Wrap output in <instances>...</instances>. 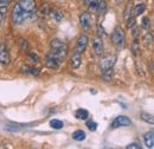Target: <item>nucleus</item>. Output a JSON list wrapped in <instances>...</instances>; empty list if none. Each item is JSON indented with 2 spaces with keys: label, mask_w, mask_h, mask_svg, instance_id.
I'll list each match as a JSON object with an SVG mask.
<instances>
[{
  "label": "nucleus",
  "mask_w": 154,
  "mask_h": 149,
  "mask_svg": "<svg viewBox=\"0 0 154 149\" xmlns=\"http://www.w3.org/2000/svg\"><path fill=\"white\" fill-rule=\"evenodd\" d=\"M112 40H113V43L115 44L116 46H119V47L123 45V43H125V33H123L122 27L117 26V27L114 29V31L112 33Z\"/></svg>",
  "instance_id": "nucleus-5"
},
{
  "label": "nucleus",
  "mask_w": 154,
  "mask_h": 149,
  "mask_svg": "<svg viewBox=\"0 0 154 149\" xmlns=\"http://www.w3.org/2000/svg\"><path fill=\"white\" fill-rule=\"evenodd\" d=\"M107 8H108V6H107V2L104 1V0H101V1H98V5H97V13L100 14V16H103V14H106V12H107Z\"/></svg>",
  "instance_id": "nucleus-14"
},
{
  "label": "nucleus",
  "mask_w": 154,
  "mask_h": 149,
  "mask_svg": "<svg viewBox=\"0 0 154 149\" xmlns=\"http://www.w3.org/2000/svg\"><path fill=\"white\" fill-rule=\"evenodd\" d=\"M87 127L89 128V130L90 131H95L97 129V123L96 122H94V121H89V122L87 123Z\"/></svg>",
  "instance_id": "nucleus-30"
},
{
  "label": "nucleus",
  "mask_w": 154,
  "mask_h": 149,
  "mask_svg": "<svg viewBox=\"0 0 154 149\" xmlns=\"http://www.w3.org/2000/svg\"><path fill=\"white\" fill-rule=\"evenodd\" d=\"M116 2H122V1H123V0H115Z\"/></svg>",
  "instance_id": "nucleus-35"
},
{
  "label": "nucleus",
  "mask_w": 154,
  "mask_h": 149,
  "mask_svg": "<svg viewBox=\"0 0 154 149\" xmlns=\"http://www.w3.org/2000/svg\"><path fill=\"white\" fill-rule=\"evenodd\" d=\"M11 60L10 52L7 50V47L4 44H0V64L1 65H8Z\"/></svg>",
  "instance_id": "nucleus-9"
},
{
  "label": "nucleus",
  "mask_w": 154,
  "mask_h": 149,
  "mask_svg": "<svg viewBox=\"0 0 154 149\" xmlns=\"http://www.w3.org/2000/svg\"><path fill=\"white\" fill-rule=\"evenodd\" d=\"M146 11V5L145 4H137L133 8V16L134 17H139L140 14H142Z\"/></svg>",
  "instance_id": "nucleus-15"
},
{
  "label": "nucleus",
  "mask_w": 154,
  "mask_h": 149,
  "mask_svg": "<svg viewBox=\"0 0 154 149\" xmlns=\"http://www.w3.org/2000/svg\"><path fill=\"white\" fill-rule=\"evenodd\" d=\"M93 49L97 56H101L103 53V41L101 37H95L93 39Z\"/></svg>",
  "instance_id": "nucleus-10"
},
{
  "label": "nucleus",
  "mask_w": 154,
  "mask_h": 149,
  "mask_svg": "<svg viewBox=\"0 0 154 149\" xmlns=\"http://www.w3.org/2000/svg\"><path fill=\"white\" fill-rule=\"evenodd\" d=\"M141 26L145 29V30H148L151 27V19L148 17H143L141 20Z\"/></svg>",
  "instance_id": "nucleus-26"
},
{
  "label": "nucleus",
  "mask_w": 154,
  "mask_h": 149,
  "mask_svg": "<svg viewBox=\"0 0 154 149\" xmlns=\"http://www.w3.org/2000/svg\"><path fill=\"white\" fill-rule=\"evenodd\" d=\"M140 52V45H139V38H134L133 44H132V53L134 56H137Z\"/></svg>",
  "instance_id": "nucleus-19"
},
{
  "label": "nucleus",
  "mask_w": 154,
  "mask_h": 149,
  "mask_svg": "<svg viewBox=\"0 0 154 149\" xmlns=\"http://www.w3.org/2000/svg\"><path fill=\"white\" fill-rule=\"evenodd\" d=\"M11 0H0V16L1 18L6 17V12H7V7L10 5Z\"/></svg>",
  "instance_id": "nucleus-13"
},
{
  "label": "nucleus",
  "mask_w": 154,
  "mask_h": 149,
  "mask_svg": "<svg viewBox=\"0 0 154 149\" xmlns=\"http://www.w3.org/2000/svg\"><path fill=\"white\" fill-rule=\"evenodd\" d=\"M116 63V56L114 55H107V56L102 57L100 60V69L101 71H106L110 68H113Z\"/></svg>",
  "instance_id": "nucleus-3"
},
{
  "label": "nucleus",
  "mask_w": 154,
  "mask_h": 149,
  "mask_svg": "<svg viewBox=\"0 0 154 149\" xmlns=\"http://www.w3.org/2000/svg\"><path fill=\"white\" fill-rule=\"evenodd\" d=\"M50 127H51L52 129L59 130V129H62V128L64 127V123H63L60 120L55 118V120H51V121H50Z\"/></svg>",
  "instance_id": "nucleus-17"
},
{
  "label": "nucleus",
  "mask_w": 154,
  "mask_h": 149,
  "mask_svg": "<svg viewBox=\"0 0 154 149\" xmlns=\"http://www.w3.org/2000/svg\"><path fill=\"white\" fill-rule=\"evenodd\" d=\"M126 148L127 149H140L141 148V146H140L139 143H131V144H128Z\"/></svg>",
  "instance_id": "nucleus-34"
},
{
  "label": "nucleus",
  "mask_w": 154,
  "mask_h": 149,
  "mask_svg": "<svg viewBox=\"0 0 154 149\" xmlns=\"http://www.w3.org/2000/svg\"><path fill=\"white\" fill-rule=\"evenodd\" d=\"M19 45H20V50H21L23 52H27V51H29V43H27V40L20 38Z\"/></svg>",
  "instance_id": "nucleus-23"
},
{
  "label": "nucleus",
  "mask_w": 154,
  "mask_h": 149,
  "mask_svg": "<svg viewBox=\"0 0 154 149\" xmlns=\"http://www.w3.org/2000/svg\"><path fill=\"white\" fill-rule=\"evenodd\" d=\"M132 8H133V5H132V2H129V4L126 6V10H125V14H123V17H125V20H127V19L131 17V13H132Z\"/></svg>",
  "instance_id": "nucleus-27"
},
{
  "label": "nucleus",
  "mask_w": 154,
  "mask_h": 149,
  "mask_svg": "<svg viewBox=\"0 0 154 149\" xmlns=\"http://www.w3.org/2000/svg\"><path fill=\"white\" fill-rule=\"evenodd\" d=\"M79 24L82 26V29H84L85 31H89L91 25H93V18L90 16V13L88 12H83L79 16Z\"/></svg>",
  "instance_id": "nucleus-6"
},
{
  "label": "nucleus",
  "mask_w": 154,
  "mask_h": 149,
  "mask_svg": "<svg viewBox=\"0 0 154 149\" xmlns=\"http://www.w3.org/2000/svg\"><path fill=\"white\" fill-rule=\"evenodd\" d=\"M143 141H145V146H146L147 148L153 149V147H154V132H153V130L148 131V132H146V134H145V136H143Z\"/></svg>",
  "instance_id": "nucleus-12"
},
{
  "label": "nucleus",
  "mask_w": 154,
  "mask_h": 149,
  "mask_svg": "<svg viewBox=\"0 0 154 149\" xmlns=\"http://www.w3.org/2000/svg\"><path fill=\"white\" fill-rule=\"evenodd\" d=\"M132 29H133V32H132V35H133V39H134V38H139V35H140L139 29H137V27H135V26H133Z\"/></svg>",
  "instance_id": "nucleus-33"
},
{
  "label": "nucleus",
  "mask_w": 154,
  "mask_h": 149,
  "mask_svg": "<svg viewBox=\"0 0 154 149\" xmlns=\"http://www.w3.org/2000/svg\"><path fill=\"white\" fill-rule=\"evenodd\" d=\"M51 13H52V17L55 18V20H56L57 23L62 21V19H63V13H62L60 11H58V10H54Z\"/></svg>",
  "instance_id": "nucleus-25"
},
{
  "label": "nucleus",
  "mask_w": 154,
  "mask_h": 149,
  "mask_svg": "<svg viewBox=\"0 0 154 149\" xmlns=\"http://www.w3.org/2000/svg\"><path fill=\"white\" fill-rule=\"evenodd\" d=\"M21 10L30 13L33 18L36 17V1L35 0H18L17 2Z\"/></svg>",
  "instance_id": "nucleus-2"
},
{
  "label": "nucleus",
  "mask_w": 154,
  "mask_h": 149,
  "mask_svg": "<svg viewBox=\"0 0 154 149\" xmlns=\"http://www.w3.org/2000/svg\"><path fill=\"white\" fill-rule=\"evenodd\" d=\"M39 13H40V16H48L49 13H51V12H50V7H49L48 5L42 6V8L39 10Z\"/></svg>",
  "instance_id": "nucleus-28"
},
{
  "label": "nucleus",
  "mask_w": 154,
  "mask_h": 149,
  "mask_svg": "<svg viewBox=\"0 0 154 149\" xmlns=\"http://www.w3.org/2000/svg\"><path fill=\"white\" fill-rule=\"evenodd\" d=\"M23 70H24L25 72H27V74H33V76H38V74H39V70H38V69H35V68H29V66H24V68H23Z\"/></svg>",
  "instance_id": "nucleus-24"
},
{
  "label": "nucleus",
  "mask_w": 154,
  "mask_h": 149,
  "mask_svg": "<svg viewBox=\"0 0 154 149\" xmlns=\"http://www.w3.org/2000/svg\"><path fill=\"white\" fill-rule=\"evenodd\" d=\"M60 64H62L60 59L56 55H54L51 51L46 55V58H45V65H46V68H49L51 70H57L58 68L60 66Z\"/></svg>",
  "instance_id": "nucleus-4"
},
{
  "label": "nucleus",
  "mask_w": 154,
  "mask_h": 149,
  "mask_svg": "<svg viewBox=\"0 0 154 149\" xmlns=\"http://www.w3.org/2000/svg\"><path fill=\"white\" fill-rule=\"evenodd\" d=\"M88 41H89V38L87 37L85 35H82L81 37H78L77 43H76V47H75V51L79 52V53H83V52L87 50Z\"/></svg>",
  "instance_id": "nucleus-7"
},
{
  "label": "nucleus",
  "mask_w": 154,
  "mask_h": 149,
  "mask_svg": "<svg viewBox=\"0 0 154 149\" xmlns=\"http://www.w3.org/2000/svg\"><path fill=\"white\" fill-rule=\"evenodd\" d=\"M131 124H132V121L127 116H117L113 121L112 127L113 128H119V127H127V126H131Z\"/></svg>",
  "instance_id": "nucleus-8"
},
{
  "label": "nucleus",
  "mask_w": 154,
  "mask_h": 149,
  "mask_svg": "<svg viewBox=\"0 0 154 149\" xmlns=\"http://www.w3.org/2000/svg\"><path fill=\"white\" fill-rule=\"evenodd\" d=\"M85 137H87L85 132L83 130H81V129H78V130L72 132V138H74L75 141H84Z\"/></svg>",
  "instance_id": "nucleus-16"
},
{
  "label": "nucleus",
  "mask_w": 154,
  "mask_h": 149,
  "mask_svg": "<svg viewBox=\"0 0 154 149\" xmlns=\"http://www.w3.org/2000/svg\"><path fill=\"white\" fill-rule=\"evenodd\" d=\"M82 64V53L74 51L72 56H71V66L72 69H78Z\"/></svg>",
  "instance_id": "nucleus-11"
},
{
  "label": "nucleus",
  "mask_w": 154,
  "mask_h": 149,
  "mask_svg": "<svg viewBox=\"0 0 154 149\" xmlns=\"http://www.w3.org/2000/svg\"><path fill=\"white\" fill-rule=\"evenodd\" d=\"M143 41H145L146 45H151L152 41H153V36H152V33H146L145 37H143Z\"/></svg>",
  "instance_id": "nucleus-29"
},
{
  "label": "nucleus",
  "mask_w": 154,
  "mask_h": 149,
  "mask_svg": "<svg viewBox=\"0 0 154 149\" xmlns=\"http://www.w3.org/2000/svg\"><path fill=\"white\" fill-rule=\"evenodd\" d=\"M135 23H136L135 17H129V18L127 19V27L128 29H132L133 26H135Z\"/></svg>",
  "instance_id": "nucleus-31"
},
{
  "label": "nucleus",
  "mask_w": 154,
  "mask_h": 149,
  "mask_svg": "<svg viewBox=\"0 0 154 149\" xmlns=\"http://www.w3.org/2000/svg\"><path fill=\"white\" fill-rule=\"evenodd\" d=\"M75 115L78 120H87L89 117V111L85 109H78Z\"/></svg>",
  "instance_id": "nucleus-18"
},
{
  "label": "nucleus",
  "mask_w": 154,
  "mask_h": 149,
  "mask_svg": "<svg viewBox=\"0 0 154 149\" xmlns=\"http://www.w3.org/2000/svg\"><path fill=\"white\" fill-rule=\"evenodd\" d=\"M29 59H30L32 63H37V62H39L38 55H36V53H33V52H30V53H29Z\"/></svg>",
  "instance_id": "nucleus-32"
},
{
  "label": "nucleus",
  "mask_w": 154,
  "mask_h": 149,
  "mask_svg": "<svg viewBox=\"0 0 154 149\" xmlns=\"http://www.w3.org/2000/svg\"><path fill=\"white\" fill-rule=\"evenodd\" d=\"M11 18H12V23L14 25H20V24L25 23L27 19H33V17L30 13L25 12L24 10H21L18 4H16L14 7H13V10H12Z\"/></svg>",
  "instance_id": "nucleus-1"
},
{
  "label": "nucleus",
  "mask_w": 154,
  "mask_h": 149,
  "mask_svg": "<svg viewBox=\"0 0 154 149\" xmlns=\"http://www.w3.org/2000/svg\"><path fill=\"white\" fill-rule=\"evenodd\" d=\"M102 74H103L102 76H103V79H104V81H112V79H113V77H114L113 68H110V69H108V70L103 71Z\"/></svg>",
  "instance_id": "nucleus-20"
},
{
  "label": "nucleus",
  "mask_w": 154,
  "mask_h": 149,
  "mask_svg": "<svg viewBox=\"0 0 154 149\" xmlns=\"http://www.w3.org/2000/svg\"><path fill=\"white\" fill-rule=\"evenodd\" d=\"M141 118H142V121H145V122H147V123H149V124H153L154 123V118L151 114L142 112V114H141Z\"/></svg>",
  "instance_id": "nucleus-22"
},
{
  "label": "nucleus",
  "mask_w": 154,
  "mask_h": 149,
  "mask_svg": "<svg viewBox=\"0 0 154 149\" xmlns=\"http://www.w3.org/2000/svg\"><path fill=\"white\" fill-rule=\"evenodd\" d=\"M98 1L100 0H85V4H87V6L90 11H96Z\"/></svg>",
  "instance_id": "nucleus-21"
}]
</instances>
